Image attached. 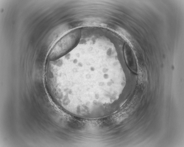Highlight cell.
Segmentation results:
<instances>
[{
    "mask_svg": "<svg viewBox=\"0 0 184 147\" xmlns=\"http://www.w3.org/2000/svg\"><path fill=\"white\" fill-rule=\"evenodd\" d=\"M79 29L74 30L61 38L54 46L48 56L49 60H56L68 52L77 44L80 36Z\"/></svg>",
    "mask_w": 184,
    "mask_h": 147,
    "instance_id": "obj_1",
    "label": "cell"
}]
</instances>
